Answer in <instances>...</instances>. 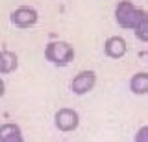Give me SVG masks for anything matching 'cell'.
<instances>
[{
  "label": "cell",
  "mask_w": 148,
  "mask_h": 142,
  "mask_svg": "<svg viewBox=\"0 0 148 142\" xmlns=\"http://www.w3.org/2000/svg\"><path fill=\"white\" fill-rule=\"evenodd\" d=\"M146 17V13L143 10L135 7L132 2H119V6L115 7V19H117L119 26L122 28H130V30H135V26Z\"/></svg>",
  "instance_id": "6da1fadb"
},
{
  "label": "cell",
  "mask_w": 148,
  "mask_h": 142,
  "mask_svg": "<svg viewBox=\"0 0 148 142\" xmlns=\"http://www.w3.org/2000/svg\"><path fill=\"white\" fill-rule=\"evenodd\" d=\"M45 57L54 65H67L74 57V48L65 41H52L45 48Z\"/></svg>",
  "instance_id": "7a4b0ae2"
},
{
  "label": "cell",
  "mask_w": 148,
  "mask_h": 142,
  "mask_svg": "<svg viewBox=\"0 0 148 142\" xmlns=\"http://www.w3.org/2000/svg\"><path fill=\"white\" fill-rule=\"evenodd\" d=\"M54 122H56V127H58L59 131H74L78 127V124H80V116H78V113L74 111V109H59L58 113H56L54 116Z\"/></svg>",
  "instance_id": "3957f363"
},
{
  "label": "cell",
  "mask_w": 148,
  "mask_h": 142,
  "mask_svg": "<svg viewBox=\"0 0 148 142\" xmlns=\"http://www.w3.org/2000/svg\"><path fill=\"white\" fill-rule=\"evenodd\" d=\"M96 83V74L92 70H82V72H78L76 76H74V79H72V83H71V89H72V92L74 94H85V92H89V90L95 87Z\"/></svg>",
  "instance_id": "277c9868"
},
{
  "label": "cell",
  "mask_w": 148,
  "mask_h": 142,
  "mask_svg": "<svg viewBox=\"0 0 148 142\" xmlns=\"http://www.w3.org/2000/svg\"><path fill=\"white\" fill-rule=\"evenodd\" d=\"M11 22L18 28H30L37 22V11L34 7H18L11 13Z\"/></svg>",
  "instance_id": "5b68a950"
},
{
  "label": "cell",
  "mask_w": 148,
  "mask_h": 142,
  "mask_svg": "<svg viewBox=\"0 0 148 142\" xmlns=\"http://www.w3.org/2000/svg\"><path fill=\"white\" fill-rule=\"evenodd\" d=\"M104 50H106V54H108L109 57L119 59V57H122L124 54H126L128 44H126V41H124L122 37H119V35H113V37H109L108 41H106Z\"/></svg>",
  "instance_id": "8992f818"
},
{
  "label": "cell",
  "mask_w": 148,
  "mask_h": 142,
  "mask_svg": "<svg viewBox=\"0 0 148 142\" xmlns=\"http://www.w3.org/2000/svg\"><path fill=\"white\" fill-rule=\"evenodd\" d=\"M0 142H24L21 127L17 124H2L0 126Z\"/></svg>",
  "instance_id": "52a82bcc"
},
{
  "label": "cell",
  "mask_w": 148,
  "mask_h": 142,
  "mask_svg": "<svg viewBox=\"0 0 148 142\" xmlns=\"http://www.w3.org/2000/svg\"><path fill=\"white\" fill-rule=\"evenodd\" d=\"M17 68V56L9 50L0 52V74H9Z\"/></svg>",
  "instance_id": "ba28073f"
},
{
  "label": "cell",
  "mask_w": 148,
  "mask_h": 142,
  "mask_svg": "<svg viewBox=\"0 0 148 142\" xmlns=\"http://www.w3.org/2000/svg\"><path fill=\"white\" fill-rule=\"evenodd\" d=\"M130 89L135 94H148V72H137L130 81Z\"/></svg>",
  "instance_id": "9c48e42d"
},
{
  "label": "cell",
  "mask_w": 148,
  "mask_h": 142,
  "mask_svg": "<svg viewBox=\"0 0 148 142\" xmlns=\"http://www.w3.org/2000/svg\"><path fill=\"white\" fill-rule=\"evenodd\" d=\"M135 35L141 41H145V43H148V15L145 17V19H143L141 22H139V24L135 26Z\"/></svg>",
  "instance_id": "30bf717a"
},
{
  "label": "cell",
  "mask_w": 148,
  "mask_h": 142,
  "mask_svg": "<svg viewBox=\"0 0 148 142\" xmlns=\"http://www.w3.org/2000/svg\"><path fill=\"white\" fill-rule=\"evenodd\" d=\"M133 142H148V126H143L135 133V140Z\"/></svg>",
  "instance_id": "8fae6325"
},
{
  "label": "cell",
  "mask_w": 148,
  "mask_h": 142,
  "mask_svg": "<svg viewBox=\"0 0 148 142\" xmlns=\"http://www.w3.org/2000/svg\"><path fill=\"white\" fill-rule=\"evenodd\" d=\"M4 89H6V87H4V81H2V79H0V96H2V94H4Z\"/></svg>",
  "instance_id": "7c38bea8"
}]
</instances>
